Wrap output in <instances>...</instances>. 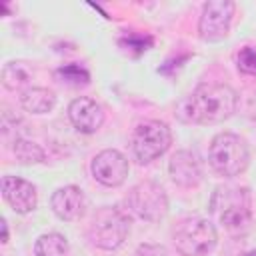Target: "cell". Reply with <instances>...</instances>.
Here are the masks:
<instances>
[{
  "label": "cell",
  "mask_w": 256,
  "mask_h": 256,
  "mask_svg": "<svg viewBox=\"0 0 256 256\" xmlns=\"http://www.w3.org/2000/svg\"><path fill=\"white\" fill-rule=\"evenodd\" d=\"M210 212L232 234H242L252 220V198L244 186H218L210 200Z\"/></svg>",
  "instance_id": "obj_2"
},
{
  "label": "cell",
  "mask_w": 256,
  "mask_h": 256,
  "mask_svg": "<svg viewBox=\"0 0 256 256\" xmlns=\"http://www.w3.org/2000/svg\"><path fill=\"white\" fill-rule=\"evenodd\" d=\"M2 242H8V224H6V220H2Z\"/></svg>",
  "instance_id": "obj_22"
},
{
  "label": "cell",
  "mask_w": 256,
  "mask_h": 256,
  "mask_svg": "<svg viewBox=\"0 0 256 256\" xmlns=\"http://www.w3.org/2000/svg\"><path fill=\"white\" fill-rule=\"evenodd\" d=\"M56 76H58L62 82L72 84V86H84V84L90 82V74H88L84 68L76 66V64H66V66L58 68V70H56Z\"/></svg>",
  "instance_id": "obj_18"
},
{
  "label": "cell",
  "mask_w": 256,
  "mask_h": 256,
  "mask_svg": "<svg viewBox=\"0 0 256 256\" xmlns=\"http://www.w3.org/2000/svg\"><path fill=\"white\" fill-rule=\"evenodd\" d=\"M32 80V70L26 62H8L2 68V84L8 90H22Z\"/></svg>",
  "instance_id": "obj_15"
},
{
  "label": "cell",
  "mask_w": 256,
  "mask_h": 256,
  "mask_svg": "<svg viewBox=\"0 0 256 256\" xmlns=\"http://www.w3.org/2000/svg\"><path fill=\"white\" fill-rule=\"evenodd\" d=\"M12 150H14L16 160L22 162V164H36V162L44 160V150L38 144L30 142V140H24V138H16Z\"/></svg>",
  "instance_id": "obj_17"
},
{
  "label": "cell",
  "mask_w": 256,
  "mask_h": 256,
  "mask_svg": "<svg viewBox=\"0 0 256 256\" xmlns=\"http://www.w3.org/2000/svg\"><path fill=\"white\" fill-rule=\"evenodd\" d=\"M50 206H52V212H54L60 220L74 222V220H78V218L84 214L86 200H84L82 190H80L78 186L70 184V186L58 188V190L52 194Z\"/></svg>",
  "instance_id": "obj_13"
},
{
  "label": "cell",
  "mask_w": 256,
  "mask_h": 256,
  "mask_svg": "<svg viewBox=\"0 0 256 256\" xmlns=\"http://www.w3.org/2000/svg\"><path fill=\"white\" fill-rule=\"evenodd\" d=\"M168 170H170V178L174 180V184H178L182 188H194L202 180L200 160L190 150H178L170 158Z\"/></svg>",
  "instance_id": "obj_12"
},
{
  "label": "cell",
  "mask_w": 256,
  "mask_h": 256,
  "mask_svg": "<svg viewBox=\"0 0 256 256\" xmlns=\"http://www.w3.org/2000/svg\"><path fill=\"white\" fill-rule=\"evenodd\" d=\"M68 118H70V122L74 124L76 130H80L84 134H92L102 126L104 112H102V108L96 100H92L88 96H80V98L70 102Z\"/></svg>",
  "instance_id": "obj_11"
},
{
  "label": "cell",
  "mask_w": 256,
  "mask_h": 256,
  "mask_svg": "<svg viewBox=\"0 0 256 256\" xmlns=\"http://www.w3.org/2000/svg\"><path fill=\"white\" fill-rule=\"evenodd\" d=\"M250 152L246 140L232 132H220L212 138L208 148V162L220 176L232 178L246 170Z\"/></svg>",
  "instance_id": "obj_3"
},
{
  "label": "cell",
  "mask_w": 256,
  "mask_h": 256,
  "mask_svg": "<svg viewBox=\"0 0 256 256\" xmlns=\"http://www.w3.org/2000/svg\"><path fill=\"white\" fill-rule=\"evenodd\" d=\"M172 144V132L168 124L160 120H144L136 126L132 134V150L134 156L146 164L162 156Z\"/></svg>",
  "instance_id": "obj_7"
},
{
  "label": "cell",
  "mask_w": 256,
  "mask_h": 256,
  "mask_svg": "<svg viewBox=\"0 0 256 256\" xmlns=\"http://www.w3.org/2000/svg\"><path fill=\"white\" fill-rule=\"evenodd\" d=\"M238 106V96L228 84L204 82L198 84L178 104V116L192 124H218L228 120Z\"/></svg>",
  "instance_id": "obj_1"
},
{
  "label": "cell",
  "mask_w": 256,
  "mask_h": 256,
  "mask_svg": "<svg viewBox=\"0 0 256 256\" xmlns=\"http://www.w3.org/2000/svg\"><path fill=\"white\" fill-rule=\"evenodd\" d=\"M128 232H130V220L116 206L98 208L88 226L90 242L102 250H116L118 246H122Z\"/></svg>",
  "instance_id": "obj_4"
},
{
  "label": "cell",
  "mask_w": 256,
  "mask_h": 256,
  "mask_svg": "<svg viewBox=\"0 0 256 256\" xmlns=\"http://www.w3.org/2000/svg\"><path fill=\"white\" fill-rule=\"evenodd\" d=\"M236 62H238L240 72L252 74V76L256 74V50H254V48H250V46L242 48V50L238 52V56H236Z\"/></svg>",
  "instance_id": "obj_19"
},
{
  "label": "cell",
  "mask_w": 256,
  "mask_h": 256,
  "mask_svg": "<svg viewBox=\"0 0 256 256\" xmlns=\"http://www.w3.org/2000/svg\"><path fill=\"white\" fill-rule=\"evenodd\" d=\"M2 196L8 206L18 214H28L36 208L38 196L32 182L18 178V176H4L2 178Z\"/></svg>",
  "instance_id": "obj_10"
},
{
  "label": "cell",
  "mask_w": 256,
  "mask_h": 256,
  "mask_svg": "<svg viewBox=\"0 0 256 256\" xmlns=\"http://www.w3.org/2000/svg\"><path fill=\"white\" fill-rule=\"evenodd\" d=\"M236 4L230 0H210L204 4L198 20V36L204 42H220L230 32Z\"/></svg>",
  "instance_id": "obj_8"
},
{
  "label": "cell",
  "mask_w": 256,
  "mask_h": 256,
  "mask_svg": "<svg viewBox=\"0 0 256 256\" xmlns=\"http://www.w3.org/2000/svg\"><path fill=\"white\" fill-rule=\"evenodd\" d=\"M134 256H168L162 244H140Z\"/></svg>",
  "instance_id": "obj_21"
},
{
  "label": "cell",
  "mask_w": 256,
  "mask_h": 256,
  "mask_svg": "<svg viewBox=\"0 0 256 256\" xmlns=\"http://www.w3.org/2000/svg\"><path fill=\"white\" fill-rule=\"evenodd\" d=\"M244 256H256V248H252V250H248Z\"/></svg>",
  "instance_id": "obj_23"
},
{
  "label": "cell",
  "mask_w": 256,
  "mask_h": 256,
  "mask_svg": "<svg viewBox=\"0 0 256 256\" xmlns=\"http://www.w3.org/2000/svg\"><path fill=\"white\" fill-rule=\"evenodd\" d=\"M176 250L182 256H206L218 242L216 228L206 218H184L172 232Z\"/></svg>",
  "instance_id": "obj_5"
},
{
  "label": "cell",
  "mask_w": 256,
  "mask_h": 256,
  "mask_svg": "<svg viewBox=\"0 0 256 256\" xmlns=\"http://www.w3.org/2000/svg\"><path fill=\"white\" fill-rule=\"evenodd\" d=\"M20 104L26 112L32 114H46L56 104V94L48 88H26L20 96Z\"/></svg>",
  "instance_id": "obj_14"
},
{
  "label": "cell",
  "mask_w": 256,
  "mask_h": 256,
  "mask_svg": "<svg viewBox=\"0 0 256 256\" xmlns=\"http://www.w3.org/2000/svg\"><path fill=\"white\" fill-rule=\"evenodd\" d=\"M126 206L138 218L148 222H158L168 212V196L160 184L152 180H144L130 188L126 196Z\"/></svg>",
  "instance_id": "obj_6"
},
{
  "label": "cell",
  "mask_w": 256,
  "mask_h": 256,
  "mask_svg": "<svg viewBox=\"0 0 256 256\" xmlns=\"http://www.w3.org/2000/svg\"><path fill=\"white\" fill-rule=\"evenodd\" d=\"M92 176L104 186H120L128 176V160L118 150H102L92 160Z\"/></svg>",
  "instance_id": "obj_9"
},
{
  "label": "cell",
  "mask_w": 256,
  "mask_h": 256,
  "mask_svg": "<svg viewBox=\"0 0 256 256\" xmlns=\"http://www.w3.org/2000/svg\"><path fill=\"white\" fill-rule=\"evenodd\" d=\"M122 46H128V48H136L138 52L146 50L150 44H152V38L150 36H138V34H128L126 38L120 40Z\"/></svg>",
  "instance_id": "obj_20"
},
{
  "label": "cell",
  "mask_w": 256,
  "mask_h": 256,
  "mask_svg": "<svg viewBox=\"0 0 256 256\" xmlns=\"http://www.w3.org/2000/svg\"><path fill=\"white\" fill-rule=\"evenodd\" d=\"M36 256H68V240L58 232L42 234L34 244Z\"/></svg>",
  "instance_id": "obj_16"
}]
</instances>
